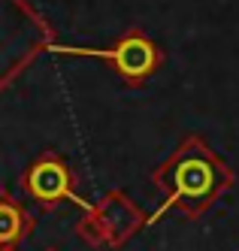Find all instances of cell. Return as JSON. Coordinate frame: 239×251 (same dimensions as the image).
<instances>
[{
	"instance_id": "6da1fadb",
	"label": "cell",
	"mask_w": 239,
	"mask_h": 251,
	"mask_svg": "<svg viewBox=\"0 0 239 251\" xmlns=\"http://www.w3.org/2000/svg\"><path fill=\"white\" fill-rule=\"evenodd\" d=\"M158 178L167 185V200L149 218V224L160 221V215L170 209H185L188 215H200L236 182L233 170L197 136H191L176 151V157L163 167V176Z\"/></svg>"
},
{
	"instance_id": "3957f363",
	"label": "cell",
	"mask_w": 239,
	"mask_h": 251,
	"mask_svg": "<svg viewBox=\"0 0 239 251\" xmlns=\"http://www.w3.org/2000/svg\"><path fill=\"white\" fill-rule=\"evenodd\" d=\"M30 191L40 197V200H58V197H67V200L73 203H79L82 209H94L91 203L79 200L76 194H73L67 188V170L61 164H54V160H43V164H36L33 173H30Z\"/></svg>"
},
{
	"instance_id": "277c9868",
	"label": "cell",
	"mask_w": 239,
	"mask_h": 251,
	"mask_svg": "<svg viewBox=\"0 0 239 251\" xmlns=\"http://www.w3.org/2000/svg\"><path fill=\"white\" fill-rule=\"evenodd\" d=\"M18 227H22L18 212L6 203H0V242H12L18 236Z\"/></svg>"
},
{
	"instance_id": "7a4b0ae2",
	"label": "cell",
	"mask_w": 239,
	"mask_h": 251,
	"mask_svg": "<svg viewBox=\"0 0 239 251\" xmlns=\"http://www.w3.org/2000/svg\"><path fill=\"white\" fill-rule=\"evenodd\" d=\"M54 55H82V58H103L112 61L127 79H145L158 67V49L152 40L131 33L127 40H121L115 49H76V46H49Z\"/></svg>"
}]
</instances>
